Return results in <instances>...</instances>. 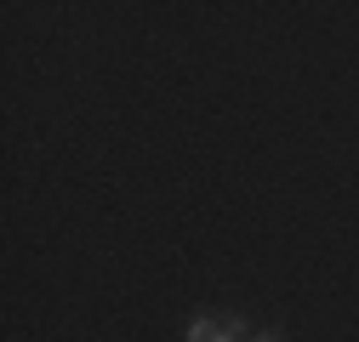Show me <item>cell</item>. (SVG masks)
Listing matches in <instances>:
<instances>
[{
    "label": "cell",
    "mask_w": 359,
    "mask_h": 342,
    "mask_svg": "<svg viewBox=\"0 0 359 342\" xmlns=\"http://www.w3.org/2000/svg\"><path fill=\"white\" fill-rule=\"evenodd\" d=\"M240 320L234 314H194L189 320V331H183V342H240Z\"/></svg>",
    "instance_id": "1"
},
{
    "label": "cell",
    "mask_w": 359,
    "mask_h": 342,
    "mask_svg": "<svg viewBox=\"0 0 359 342\" xmlns=\"http://www.w3.org/2000/svg\"><path fill=\"white\" fill-rule=\"evenodd\" d=\"M257 342H280V336H274V331H257Z\"/></svg>",
    "instance_id": "2"
}]
</instances>
